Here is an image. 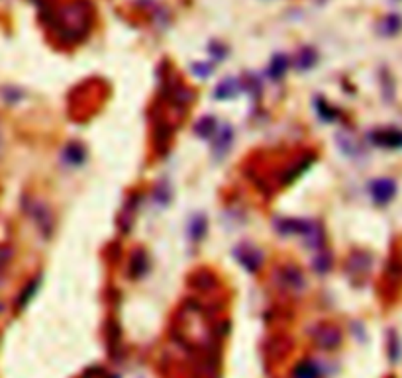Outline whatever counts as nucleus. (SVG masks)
Instances as JSON below:
<instances>
[{
  "instance_id": "obj_1",
  "label": "nucleus",
  "mask_w": 402,
  "mask_h": 378,
  "mask_svg": "<svg viewBox=\"0 0 402 378\" xmlns=\"http://www.w3.org/2000/svg\"><path fill=\"white\" fill-rule=\"evenodd\" d=\"M91 28V6L87 0H73L57 14V30L61 38L79 41Z\"/></svg>"
},
{
  "instance_id": "obj_5",
  "label": "nucleus",
  "mask_w": 402,
  "mask_h": 378,
  "mask_svg": "<svg viewBox=\"0 0 402 378\" xmlns=\"http://www.w3.org/2000/svg\"><path fill=\"white\" fill-rule=\"evenodd\" d=\"M297 67H299L300 71H306V69H310V67H314L316 63V51L312 48H304L302 51L299 53V57H297Z\"/></svg>"
},
{
  "instance_id": "obj_2",
  "label": "nucleus",
  "mask_w": 402,
  "mask_h": 378,
  "mask_svg": "<svg viewBox=\"0 0 402 378\" xmlns=\"http://www.w3.org/2000/svg\"><path fill=\"white\" fill-rule=\"evenodd\" d=\"M394 194V184L393 181H375L371 184V196L375 198L377 202L385 204L388 202Z\"/></svg>"
},
{
  "instance_id": "obj_4",
  "label": "nucleus",
  "mask_w": 402,
  "mask_h": 378,
  "mask_svg": "<svg viewBox=\"0 0 402 378\" xmlns=\"http://www.w3.org/2000/svg\"><path fill=\"white\" fill-rule=\"evenodd\" d=\"M402 28V20L401 16H396V14H391V16H386L383 22H381V33L383 36H394V33L401 32Z\"/></svg>"
},
{
  "instance_id": "obj_3",
  "label": "nucleus",
  "mask_w": 402,
  "mask_h": 378,
  "mask_svg": "<svg viewBox=\"0 0 402 378\" xmlns=\"http://www.w3.org/2000/svg\"><path fill=\"white\" fill-rule=\"evenodd\" d=\"M237 95H239V83H237L236 79H226L220 87L216 88L214 98H218V100H228V98H234V96Z\"/></svg>"
},
{
  "instance_id": "obj_7",
  "label": "nucleus",
  "mask_w": 402,
  "mask_h": 378,
  "mask_svg": "<svg viewBox=\"0 0 402 378\" xmlns=\"http://www.w3.org/2000/svg\"><path fill=\"white\" fill-rule=\"evenodd\" d=\"M190 237L195 239V241H198L200 237L205 236V229H206V220L202 218V216H197L195 220H192V224H190Z\"/></svg>"
},
{
  "instance_id": "obj_8",
  "label": "nucleus",
  "mask_w": 402,
  "mask_h": 378,
  "mask_svg": "<svg viewBox=\"0 0 402 378\" xmlns=\"http://www.w3.org/2000/svg\"><path fill=\"white\" fill-rule=\"evenodd\" d=\"M197 132L200 135H205V137H210L212 132H216V124H214L212 120H202L197 126Z\"/></svg>"
},
{
  "instance_id": "obj_6",
  "label": "nucleus",
  "mask_w": 402,
  "mask_h": 378,
  "mask_svg": "<svg viewBox=\"0 0 402 378\" xmlns=\"http://www.w3.org/2000/svg\"><path fill=\"white\" fill-rule=\"evenodd\" d=\"M287 67H289V59L284 56H277L275 59H273V63H271L269 73H271L273 79H277V77H283L284 71H287Z\"/></svg>"
},
{
  "instance_id": "obj_10",
  "label": "nucleus",
  "mask_w": 402,
  "mask_h": 378,
  "mask_svg": "<svg viewBox=\"0 0 402 378\" xmlns=\"http://www.w3.org/2000/svg\"><path fill=\"white\" fill-rule=\"evenodd\" d=\"M0 153H2V134H0Z\"/></svg>"
},
{
  "instance_id": "obj_9",
  "label": "nucleus",
  "mask_w": 402,
  "mask_h": 378,
  "mask_svg": "<svg viewBox=\"0 0 402 378\" xmlns=\"http://www.w3.org/2000/svg\"><path fill=\"white\" fill-rule=\"evenodd\" d=\"M36 288H38V280L30 284V286H28V288H26L24 292H22V296H20V300H18V304H20V306H24L26 302H28V300H30L34 296L32 292L36 290Z\"/></svg>"
}]
</instances>
